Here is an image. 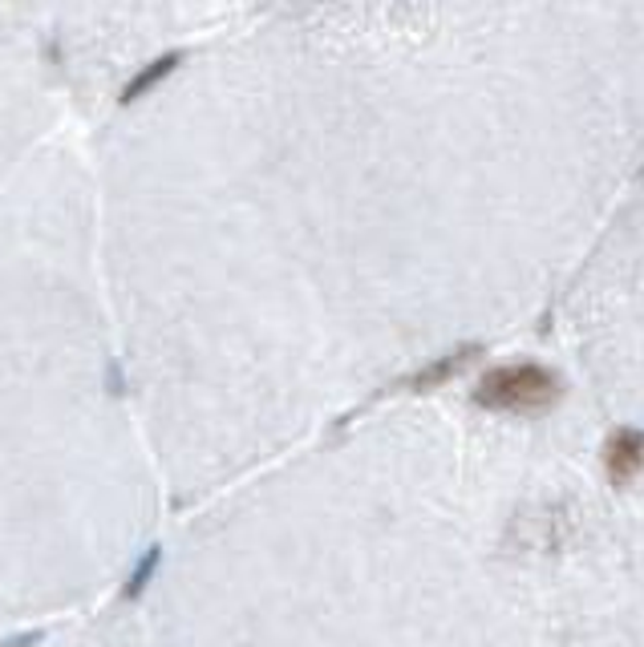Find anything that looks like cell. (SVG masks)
<instances>
[{"instance_id":"1","label":"cell","mask_w":644,"mask_h":647,"mask_svg":"<svg viewBox=\"0 0 644 647\" xmlns=\"http://www.w3.org/2000/svg\"><path fill=\"white\" fill-rule=\"evenodd\" d=\"M66 174L33 154L0 195V623L81 603L147 522L94 219Z\"/></svg>"},{"instance_id":"2","label":"cell","mask_w":644,"mask_h":647,"mask_svg":"<svg viewBox=\"0 0 644 647\" xmlns=\"http://www.w3.org/2000/svg\"><path fill=\"white\" fill-rule=\"evenodd\" d=\"M25 61L28 57L21 41L0 33V195L9 190L16 166L28 162V146L37 142V126H33L37 97L21 73Z\"/></svg>"},{"instance_id":"3","label":"cell","mask_w":644,"mask_h":647,"mask_svg":"<svg viewBox=\"0 0 644 647\" xmlns=\"http://www.w3.org/2000/svg\"><path fill=\"white\" fill-rule=\"evenodd\" d=\"M564 393V384L551 369L519 360V365H503L491 369L483 381L474 384V405L486 413H543L551 409Z\"/></svg>"},{"instance_id":"4","label":"cell","mask_w":644,"mask_h":647,"mask_svg":"<svg viewBox=\"0 0 644 647\" xmlns=\"http://www.w3.org/2000/svg\"><path fill=\"white\" fill-rule=\"evenodd\" d=\"M605 474L612 486H629L636 482V474L644 470V434L641 429H617V434L605 441Z\"/></svg>"},{"instance_id":"5","label":"cell","mask_w":644,"mask_h":647,"mask_svg":"<svg viewBox=\"0 0 644 647\" xmlns=\"http://www.w3.org/2000/svg\"><path fill=\"white\" fill-rule=\"evenodd\" d=\"M470 357H474V348H458L455 357H446V360H434L429 369H422L414 377V389H434V384H446L450 377H458V372L467 369Z\"/></svg>"}]
</instances>
